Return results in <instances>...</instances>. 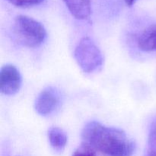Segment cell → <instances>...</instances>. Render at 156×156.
I'll list each match as a JSON object with an SVG mask.
<instances>
[{
  "mask_svg": "<svg viewBox=\"0 0 156 156\" xmlns=\"http://www.w3.org/2000/svg\"><path fill=\"white\" fill-rule=\"evenodd\" d=\"M124 2H125V3H126V5L130 7V6H132L133 5L134 3L136 2V0H124Z\"/></svg>",
  "mask_w": 156,
  "mask_h": 156,
  "instance_id": "obj_12",
  "label": "cell"
},
{
  "mask_svg": "<svg viewBox=\"0 0 156 156\" xmlns=\"http://www.w3.org/2000/svg\"><path fill=\"white\" fill-rule=\"evenodd\" d=\"M140 50L145 52L156 50V24L145 30L137 41Z\"/></svg>",
  "mask_w": 156,
  "mask_h": 156,
  "instance_id": "obj_7",
  "label": "cell"
},
{
  "mask_svg": "<svg viewBox=\"0 0 156 156\" xmlns=\"http://www.w3.org/2000/svg\"><path fill=\"white\" fill-rule=\"evenodd\" d=\"M83 143L105 156H133L136 144L123 130L97 121L87 123L82 132Z\"/></svg>",
  "mask_w": 156,
  "mask_h": 156,
  "instance_id": "obj_1",
  "label": "cell"
},
{
  "mask_svg": "<svg viewBox=\"0 0 156 156\" xmlns=\"http://www.w3.org/2000/svg\"><path fill=\"white\" fill-rule=\"evenodd\" d=\"M7 1L17 7L25 8L41 4L44 0H7Z\"/></svg>",
  "mask_w": 156,
  "mask_h": 156,
  "instance_id": "obj_11",
  "label": "cell"
},
{
  "mask_svg": "<svg viewBox=\"0 0 156 156\" xmlns=\"http://www.w3.org/2000/svg\"><path fill=\"white\" fill-rule=\"evenodd\" d=\"M48 139L51 146L56 150H62L66 146V134L62 129L58 127H52L49 129Z\"/></svg>",
  "mask_w": 156,
  "mask_h": 156,
  "instance_id": "obj_8",
  "label": "cell"
},
{
  "mask_svg": "<svg viewBox=\"0 0 156 156\" xmlns=\"http://www.w3.org/2000/svg\"><path fill=\"white\" fill-rule=\"evenodd\" d=\"M73 17L79 20L88 19L91 13V0H62Z\"/></svg>",
  "mask_w": 156,
  "mask_h": 156,
  "instance_id": "obj_6",
  "label": "cell"
},
{
  "mask_svg": "<svg viewBox=\"0 0 156 156\" xmlns=\"http://www.w3.org/2000/svg\"><path fill=\"white\" fill-rule=\"evenodd\" d=\"M74 57L81 69L85 73H92L104 62L101 51L88 37L80 40L74 51Z\"/></svg>",
  "mask_w": 156,
  "mask_h": 156,
  "instance_id": "obj_3",
  "label": "cell"
},
{
  "mask_svg": "<svg viewBox=\"0 0 156 156\" xmlns=\"http://www.w3.org/2000/svg\"><path fill=\"white\" fill-rule=\"evenodd\" d=\"M22 79L15 66L7 64L0 71V91L5 95H14L20 90Z\"/></svg>",
  "mask_w": 156,
  "mask_h": 156,
  "instance_id": "obj_5",
  "label": "cell"
},
{
  "mask_svg": "<svg viewBox=\"0 0 156 156\" xmlns=\"http://www.w3.org/2000/svg\"><path fill=\"white\" fill-rule=\"evenodd\" d=\"M14 33L19 43L30 48L40 47L47 37L44 25L26 15H19L15 18Z\"/></svg>",
  "mask_w": 156,
  "mask_h": 156,
  "instance_id": "obj_2",
  "label": "cell"
},
{
  "mask_svg": "<svg viewBox=\"0 0 156 156\" xmlns=\"http://www.w3.org/2000/svg\"><path fill=\"white\" fill-rule=\"evenodd\" d=\"M72 156H98L94 149L88 145L82 143V146L75 151Z\"/></svg>",
  "mask_w": 156,
  "mask_h": 156,
  "instance_id": "obj_10",
  "label": "cell"
},
{
  "mask_svg": "<svg viewBox=\"0 0 156 156\" xmlns=\"http://www.w3.org/2000/svg\"><path fill=\"white\" fill-rule=\"evenodd\" d=\"M144 156H156V117L154 118L149 126L147 148Z\"/></svg>",
  "mask_w": 156,
  "mask_h": 156,
  "instance_id": "obj_9",
  "label": "cell"
},
{
  "mask_svg": "<svg viewBox=\"0 0 156 156\" xmlns=\"http://www.w3.org/2000/svg\"><path fill=\"white\" fill-rule=\"evenodd\" d=\"M61 103V94L53 87L44 88L37 97L34 109L38 114L47 116L57 109Z\"/></svg>",
  "mask_w": 156,
  "mask_h": 156,
  "instance_id": "obj_4",
  "label": "cell"
}]
</instances>
